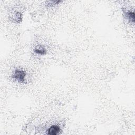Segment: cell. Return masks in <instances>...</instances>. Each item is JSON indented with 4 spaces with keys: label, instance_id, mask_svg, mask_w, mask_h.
I'll return each instance as SVG.
<instances>
[{
    "label": "cell",
    "instance_id": "obj_1",
    "mask_svg": "<svg viewBox=\"0 0 135 135\" xmlns=\"http://www.w3.org/2000/svg\"><path fill=\"white\" fill-rule=\"evenodd\" d=\"M25 76V72L21 69H16L12 74V78L13 79H15L18 82L22 83H26Z\"/></svg>",
    "mask_w": 135,
    "mask_h": 135
},
{
    "label": "cell",
    "instance_id": "obj_2",
    "mask_svg": "<svg viewBox=\"0 0 135 135\" xmlns=\"http://www.w3.org/2000/svg\"><path fill=\"white\" fill-rule=\"evenodd\" d=\"M46 134L50 135H57L60 134L61 129L59 126L52 125L46 130Z\"/></svg>",
    "mask_w": 135,
    "mask_h": 135
},
{
    "label": "cell",
    "instance_id": "obj_3",
    "mask_svg": "<svg viewBox=\"0 0 135 135\" xmlns=\"http://www.w3.org/2000/svg\"><path fill=\"white\" fill-rule=\"evenodd\" d=\"M126 17L128 19L133 23L135 22V13L134 12H132L131 11H128L126 13Z\"/></svg>",
    "mask_w": 135,
    "mask_h": 135
},
{
    "label": "cell",
    "instance_id": "obj_4",
    "mask_svg": "<svg viewBox=\"0 0 135 135\" xmlns=\"http://www.w3.org/2000/svg\"><path fill=\"white\" fill-rule=\"evenodd\" d=\"M13 20L16 22H20L22 21V14L19 12H15L13 16Z\"/></svg>",
    "mask_w": 135,
    "mask_h": 135
},
{
    "label": "cell",
    "instance_id": "obj_5",
    "mask_svg": "<svg viewBox=\"0 0 135 135\" xmlns=\"http://www.w3.org/2000/svg\"><path fill=\"white\" fill-rule=\"evenodd\" d=\"M34 51L35 53L41 55H45V54H46V52H47V51H46V50L44 48H40L39 49L38 48L35 49Z\"/></svg>",
    "mask_w": 135,
    "mask_h": 135
},
{
    "label": "cell",
    "instance_id": "obj_6",
    "mask_svg": "<svg viewBox=\"0 0 135 135\" xmlns=\"http://www.w3.org/2000/svg\"><path fill=\"white\" fill-rule=\"evenodd\" d=\"M61 1H49L48 2V3H49L48 4L50 5V6L52 5H56V4H58V3H59L60 2H61Z\"/></svg>",
    "mask_w": 135,
    "mask_h": 135
}]
</instances>
